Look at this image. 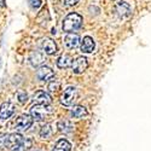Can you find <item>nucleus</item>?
Segmentation results:
<instances>
[{
  "mask_svg": "<svg viewBox=\"0 0 151 151\" xmlns=\"http://www.w3.org/2000/svg\"><path fill=\"white\" fill-rule=\"evenodd\" d=\"M82 16L76 14V12H71L64 19H63V30L67 32V33H73L75 30H78L81 24H82Z\"/></svg>",
  "mask_w": 151,
  "mask_h": 151,
  "instance_id": "nucleus-1",
  "label": "nucleus"
},
{
  "mask_svg": "<svg viewBox=\"0 0 151 151\" xmlns=\"http://www.w3.org/2000/svg\"><path fill=\"white\" fill-rule=\"evenodd\" d=\"M52 114H53V110L50 105L36 104L30 109V116L35 121H45L50 116H52Z\"/></svg>",
  "mask_w": 151,
  "mask_h": 151,
  "instance_id": "nucleus-2",
  "label": "nucleus"
},
{
  "mask_svg": "<svg viewBox=\"0 0 151 151\" xmlns=\"http://www.w3.org/2000/svg\"><path fill=\"white\" fill-rule=\"evenodd\" d=\"M78 98V91L75 87H68L65 88V91L63 92L62 97H60V103L64 106H70L74 104V102Z\"/></svg>",
  "mask_w": 151,
  "mask_h": 151,
  "instance_id": "nucleus-3",
  "label": "nucleus"
},
{
  "mask_svg": "<svg viewBox=\"0 0 151 151\" xmlns=\"http://www.w3.org/2000/svg\"><path fill=\"white\" fill-rule=\"evenodd\" d=\"M32 124L33 117L30 115H21L15 122V128L18 132H26L32 127Z\"/></svg>",
  "mask_w": 151,
  "mask_h": 151,
  "instance_id": "nucleus-4",
  "label": "nucleus"
},
{
  "mask_svg": "<svg viewBox=\"0 0 151 151\" xmlns=\"http://www.w3.org/2000/svg\"><path fill=\"white\" fill-rule=\"evenodd\" d=\"M36 78L41 81H51L55 79V73L50 67H40L36 70Z\"/></svg>",
  "mask_w": 151,
  "mask_h": 151,
  "instance_id": "nucleus-5",
  "label": "nucleus"
},
{
  "mask_svg": "<svg viewBox=\"0 0 151 151\" xmlns=\"http://www.w3.org/2000/svg\"><path fill=\"white\" fill-rule=\"evenodd\" d=\"M71 68H73V71L75 74L83 73L87 68H88V62H87V58L86 57H78L75 60H73Z\"/></svg>",
  "mask_w": 151,
  "mask_h": 151,
  "instance_id": "nucleus-6",
  "label": "nucleus"
},
{
  "mask_svg": "<svg viewBox=\"0 0 151 151\" xmlns=\"http://www.w3.org/2000/svg\"><path fill=\"white\" fill-rule=\"evenodd\" d=\"M15 112V105L10 103V102H5L0 106V120H7L10 119Z\"/></svg>",
  "mask_w": 151,
  "mask_h": 151,
  "instance_id": "nucleus-7",
  "label": "nucleus"
},
{
  "mask_svg": "<svg viewBox=\"0 0 151 151\" xmlns=\"http://www.w3.org/2000/svg\"><path fill=\"white\" fill-rule=\"evenodd\" d=\"M34 103L36 104H42V105H50L52 102V98L48 93H46L45 91H37L34 97H33Z\"/></svg>",
  "mask_w": 151,
  "mask_h": 151,
  "instance_id": "nucleus-8",
  "label": "nucleus"
},
{
  "mask_svg": "<svg viewBox=\"0 0 151 151\" xmlns=\"http://www.w3.org/2000/svg\"><path fill=\"white\" fill-rule=\"evenodd\" d=\"M94 47H96V44L91 36H85L82 39L81 46H80L82 53H92L94 51Z\"/></svg>",
  "mask_w": 151,
  "mask_h": 151,
  "instance_id": "nucleus-9",
  "label": "nucleus"
},
{
  "mask_svg": "<svg viewBox=\"0 0 151 151\" xmlns=\"http://www.w3.org/2000/svg\"><path fill=\"white\" fill-rule=\"evenodd\" d=\"M41 47H42V50H44V52L46 53V55H55L56 52H57V45H56V42L53 41V40H51V39H44L42 41H41Z\"/></svg>",
  "mask_w": 151,
  "mask_h": 151,
  "instance_id": "nucleus-10",
  "label": "nucleus"
},
{
  "mask_svg": "<svg viewBox=\"0 0 151 151\" xmlns=\"http://www.w3.org/2000/svg\"><path fill=\"white\" fill-rule=\"evenodd\" d=\"M64 42H65V46L70 50L75 48L79 42H80V36L78 34H74V33H68V35L65 36V39H64Z\"/></svg>",
  "mask_w": 151,
  "mask_h": 151,
  "instance_id": "nucleus-11",
  "label": "nucleus"
},
{
  "mask_svg": "<svg viewBox=\"0 0 151 151\" xmlns=\"http://www.w3.org/2000/svg\"><path fill=\"white\" fill-rule=\"evenodd\" d=\"M116 11L120 17H128L131 15V6L124 1H120L116 6Z\"/></svg>",
  "mask_w": 151,
  "mask_h": 151,
  "instance_id": "nucleus-12",
  "label": "nucleus"
},
{
  "mask_svg": "<svg viewBox=\"0 0 151 151\" xmlns=\"http://www.w3.org/2000/svg\"><path fill=\"white\" fill-rule=\"evenodd\" d=\"M73 64L71 62V57L68 55H62L58 59H57V67L60 69H65L68 67H70Z\"/></svg>",
  "mask_w": 151,
  "mask_h": 151,
  "instance_id": "nucleus-13",
  "label": "nucleus"
},
{
  "mask_svg": "<svg viewBox=\"0 0 151 151\" xmlns=\"http://www.w3.org/2000/svg\"><path fill=\"white\" fill-rule=\"evenodd\" d=\"M71 144L67 139H59L53 147V151H70Z\"/></svg>",
  "mask_w": 151,
  "mask_h": 151,
  "instance_id": "nucleus-14",
  "label": "nucleus"
},
{
  "mask_svg": "<svg viewBox=\"0 0 151 151\" xmlns=\"http://www.w3.org/2000/svg\"><path fill=\"white\" fill-rule=\"evenodd\" d=\"M29 60L33 67H37L44 62V55L41 52H33L29 57Z\"/></svg>",
  "mask_w": 151,
  "mask_h": 151,
  "instance_id": "nucleus-15",
  "label": "nucleus"
},
{
  "mask_svg": "<svg viewBox=\"0 0 151 151\" xmlns=\"http://www.w3.org/2000/svg\"><path fill=\"white\" fill-rule=\"evenodd\" d=\"M73 123L69 120H62L58 122V129L62 133H70L73 131Z\"/></svg>",
  "mask_w": 151,
  "mask_h": 151,
  "instance_id": "nucleus-16",
  "label": "nucleus"
},
{
  "mask_svg": "<svg viewBox=\"0 0 151 151\" xmlns=\"http://www.w3.org/2000/svg\"><path fill=\"white\" fill-rule=\"evenodd\" d=\"M87 115V110L85 106H81V105H78L75 106L73 110H71V116L74 119H82L83 116Z\"/></svg>",
  "mask_w": 151,
  "mask_h": 151,
  "instance_id": "nucleus-17",
  "label": "nucleus"
},
{
  "mask_svg": "<svg viewBox=\"0 0 151 151\" xmlns=\"http://www.w3.org/2000/svg\"><path fill=\"white\" fill-rule=\"evenodd\" d=\"M52 133H53V129L51 127V124H48V123L44 124L41 127V129H40V137L42 138V139H48V138L52 135Z\"/></svg>",
  "mask_w": 151,
  "mask_h": 151,
  "instance_id": "nucleus-18",
  "label": "nucleus"
},
{
  "mask_svg": "<svg viewBox=\"0 0 151 151\" xmlns=\"http://www.w3.org/2000/svg\"><path fill=\"white\" fill-rule=\"evenodd\" d=\"M30 146H32V140H30V139H26V138H24L23 142H22L17 147H15L12 151H27Z\"/></svg>",
  "mask_w": 151,
  "mask_h": 151,
  "instance_id": "nucleus-19",
  "label": "nucleus"
},
{
  "mask_svg": "<svg viewBox=\"0 0 151 151\" xmlns=\"http://www.w3.org/2000/svg\"><path fill=\"white\" fill-rule=\"evenodd\" d=\"M59 85H60V83H59L56 79H53V80H51V82H50V85H48V90L52 91V92H53V91H57V90L59 88Z\"/></svg>",
  "mask_w": 151,
  "mask_h": 151,
  "instance_id": "nucleus-20",
  "label": "nucleus"
},
{
  "mask_svg": "<svg viewBox=\"0 0 151 151\" xmlns=\"http://www.w3.org/2000/svg\"><path fill=\"white\" fill-rule=\"evenodd\" d=\"M6 133H0V149H6Z\"/></svg>",
  "mask_w": 151,
  "mask_h": 151,
  "instance_id": "nucleus-21",
  "label": "nucleus"
},
{
  "mask_svg": "<svg viewBox=\"0 0 151 151\" xmlns=\"http://www.w3.org/2000/svg\"><path fill=\"white\" fill-rule=\"evenodd\" d=\"M27 100H28V96H27V93H19V94H18V102H19L21 104L27 103Z\"/></svg>",
  "mask_w": 151,
  "mask_h": 151,
  "instance_id": "nucleus-22",
  "label": "nucleus"
},
{
  "mask_svg": "<svg viewBox=\"0 0 151 151\" xmlns=\"http://www.w3.org/2000/svg\"><path fill=\"white\" fill-rule=\"evenodd\" d=\"M79 1L80 0H65V5L67 6H74V5H76Z\"/></svg>",
  "mask_w": 151,
  "mask_h": 151,
  "instance_id": "nucleus-23",
  "label": "nucleus"
}]
</instances>
